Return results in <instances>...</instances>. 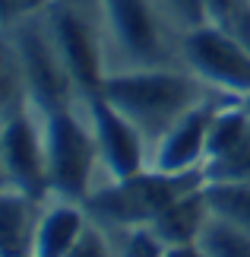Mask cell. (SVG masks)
Returning <instances> with one entry per match:
<instances>
[{
    "label": "cell",
    "mask_w": 250,
    "mask_h": 257,
    "mask_svg": "<svg viewBox=\"0 0 250 257\" xmlns=\"http://www.w3.org/2000/svg\"><path fill=\"white\" fill-rule=\"evenodd\" d=\"M203 184H206L203 172L165 175V172L146 169L139 175L124 178V181L98 184L83 203L98 225L121 232V229H133V225H152V219L165 206H171L177 197H184L187 191Z\"/></svg>",
    "instance_id": "3957f363"
},
{
    "label": "cell",
    "mask_w": 250,
    "mask_h": 257,
    "mask_svg": "<svg viewBox=\"0 0 250 257\" xmlns=\"http://www.w3.org/2000/svg\"><path fill=\"white\" fill-rule=\"evenodd\" d=\"M98 95L146 137L152 153V146L190 108L206 102L212 89L187 67H143V70L108 73L98 86Z\"/></svg>",
    "instance_id": "6da1fadb"
},
{
    "label": "cell",
    "mask_w": 250,
    "mask_h": 257,
    "mask_svg": "<svg viewBox=\"0 0 250 257\" xmlns=\"http://www.w3.org/2000/svg\"><path fill=\"white\" fill-rule=\"evenodd\" d=\"M45 150L51 197L83 203L98 184V146L86 111V98L70 108L45 111Z\"/></svg>",
    "instance_id": "277c9868"
},
{
    "label": "cell",
    "mask_w": 250,
    "mask_h": 257,
    "mask_svg": "<svg viewBox=\"0 0 250 257\" xmlns=\"http://www.w3.org/2000/svg\"><path fill=\"white\" fill-rule=\"evenodd\" d=\"M92 10L105 48V76L143 67H184L177 32L155 0H95Z\"/></svg>",
    "instance_id": "7a4b0ae2"
},
{
    "label": "cell",
    "mask_w": 250,
    "mask_h": 257,
    "mask_svg": "<svg viewBox=\"0 0 250 257\" xmlns=\"http://www.w3.org/2000/svg\"><path fill=\"white\" fill-rule=\"evenodd\" d=\"M181 64L212 92L228 98L250 95V51L234 32L218 23H203L177 35Z\"/></svg>",
    "instance_id": "8992f818"
},
{
    "label": "cell",
    "mask_w": 250,
    "mask_h": 257,
    "mask_svg": "<svg viewBox=\"0 0 250 257\" xmlns=\"http://www.w3.org/2000/svg\"><path fill=\"white\" fill-rule=\"evenodd\" d=\"M48 197H32L19 187L4 184L0 194V229H4V248L0 257H32L35 229L42 219V206Z\"/></svg>",
    "instance_id": "7c38bea8"
},
{
    "label": "cell",
    "mask_w": 250,
    "mask_h": 257,
    "mask_svg": "<svg viewBox=\"0 0 250 257\" xmlns=\"http://www.w3.org/2000/svg\"><path fill=\"white\" fill-rule=\"evenodd\" d=\"M45 19L51 26L57 51H61L76 89L83 95L98 92V86L105 80V48H102V35H98L95 10L83 4L54 0L45 10Z\"/></svg>",
    "instance_id": "ba28073f"
},
{
    "label": "cell",
    "mask_w": 250,
    "mask_h": 257,
    "mask_svg": "<svg viewBox=\"0 0 250 257\" xmlns=\"http://www.w3.org/2000/svg\"><path fill=\"white\" fill-rule=\"evenodd\" d=\"M162 16L168 19V26L174 29L177 35L187 32V29H196L209 23V13H206V0H155Z\"/></svg>",
    "instance_id": "ac0fdd59"
},
{
    "label": "cell",
    "mask_w": 250,
    "mask_h": 257,
    "mask_svg": "<svg viewBox=\"0 0 250 257\" xmlns=\"http://www.w3.org/2000/svg\"><path fill=\"white\" fill-rule=\"evenodd\" d=\"M209 216H212V210L206 203V191L203 187H193V191L177 197L171 206H165L155 216L152 232L165 244H193V241H199V232H203Z\"/></svg>",
    "instance_id": "4fadbf2b"
},
{
    "label": "cell",
    "mask_w": 250,
    "mask_h": 257,
    "mask_svg": "<svg viewBox=\"0 0 250 257\" xmlns=\"http://www.w3.org/2000/svg\"><path fill=\"white\" fill-rule=\"evenodd\" d=\"M203 191L212 216L250 229V181H206Z\"/></svg>",
    "instance_id": "5bb4252c"
},
{
    "label": "cell",
    "mask_w": 250,
    "mask_h": 257,
    "mask_svg": "<svg viewBox=\"0 0 250 257\" xmlns=\"http://www.w3.org/2000/svg\"><path fill=\"white\" fill-rule=\"evenodd\" d=\"M206 181H250V131L228 153L215 156L203 165Z\"/></svg>",
    "instance_id": "2e32d148"
},
{
    "label": "cell",
    "mask_w": 250,
    "mask_h": 257,
    "mask_svg": "<svg viewBox=\"0 0 250 257\" xmlns=\"http://www.w3.org/2000/svg\"><path fill=\"white\" fill-rule=\"evenodd\" d=\"M247 4H250V0H247Z\"/></svg>",
    "instance_id": "cb8c5ba5"
},
{
    "label": "cell",
    "mask_w": 250,
    "mask_h": 257,
    "mask_svg": "<svg viewBox=\"0 0 250 257\" xmlns=\"http://www.w3.org/2000/svg\"><path fill=\"white\" fill-rule=\"evenodd\" d=\"M244 105H247V111H250V95H247V98H244Z\"/></svg>",
    "instance_id": "603a6c76"
},
{
    "label": "cell",
    "mask_w": 250,
    "mask_h": 257,
    "mask_svg": "<svg viewBox=\"0 0 250 257\" xmlns=\"http://www.w3.org/2000/svg\"><path fill=\"white\" fill-rule=\"evenodd\" d=\"M196 244L209 257H250V229H241L222 216H209Z\"/></svg>",
    "instance_id": "9a60e30c"
},
{
    "label": "cell",
    "mask_w": 250,
    "mask_h": 257,
    "mask_svg": "<svg viewBox=\"0 0 250 257\" xmlns=\"http://www.w3.org/2000/svg\"><path fill=\"white\" fill-rule=\"evenodd\" d=\"M244 0H206V13H209V23H218V26H228V19L237 13Z\"/></svg>",
    "instance_id": "ffe728a7"
},
{
    "label": "cell",
    "mask_w": 250,
    "mask_h": 257,
    "mask_svg": "<svg viewBox=\"0 0 250 257\" xmlns=\"http://www.w3.org/2000/svg\"><path fill=\"white\" fill-rule=\"evenodd\" d=\"M51 4L54 0H0V7H4V29L23 23V19H29V16L45 13Z\"/></svg>",
    "instance_id": "d6986e66"
},
{
    "label": "cell",
    "mask_w": 250,
    "mask_h": 257,
    "mask_svg": "<svg viewBox=\"0 0 250 257\" xmlns=\"http://www.w3.org/2000/svg\"><path fill=\"white\" fill-rule=\"evenodd\" d=\"M111 235H114L117 257H165V248H168L152 232V225H133V229H121Z\"/></svg>",
    "instance_id": "e0dca14e"
},
{
    "label": "cell",
    "mask_w": 250,
    "mask_h": 257,
    "mask_svg": "<svg viewBox=\"0 0 250 257\" xmlns=\"http://www.w3.org/2000/svg\"><path fill=\"white\" fill-rule=\"evenodd\" d=\"M89 222H92V216H89L86 203L64 200V197H48L42 206L38 229H35L32 257H67Z\"/></svg>",
    "instance_id": "8fae6325"
},
{
    "label": "cell",
    "mask_w": 250,
    "mask_h": 257,
    "mask_svg": "<svg viewBox=\"0 0 250 257\" xmlns=\"http://www.w3.org/2000/svg\"><path fill=\"white\" fill-rule=\"evenodd\" d=\"M67 4H83V7H92L95 0H67Z\"/></svg>",
    "instance_id": "7402d4cb"
},
{
    "label": "cell",
    "mask_w": 250,
    "mask_h": 257,
    "mask_svg": "<svg viewBox=\"0 0 250 257\" xmlns=\"http://www.w3.org/2000/svg\"><path fill=\"white\" fill-rule=\"evenodd\" d=\"M225 95L212 92L206 102H199L196 108L177 121L162 140L152 146L149 153V169L165 172V175H187V172H203L206 162V137H209V124L218 102Z\"/></svg>",
    "instance_id": "30bf717a"
},
{
    "label": "cell",
    "mask_w": 250,
    "mask_h": 257,
    "mask_svg": "<svg viewBox=\"0 0 250 257\" xmlns=\"http://www.w3.org/2000/svg\"><path fill=\"white\" fill-rule=\"evenodd\" d=\"M165 257H209V254L193 241V244H168V248H165Z\"/></svg>",
    "instance_id": "44dd1931"
},
{
    "label": "cell",
    "mask_w": 250,
    "mask_h": 257,
    "mask_svg": "<svg viewBox=\"0 0 250 257\" xmlns=\"http://www.w3.org/2000/svg\"><path fill=\"white\" fill-rule=\"evenodd\" d=\"M0 165H4V184L19 187L32 197H51V191H48L45 111L32 98L4 111Z\"/></svg>",
    "instance_id": "52a82bcc"
},
{
    "label": "cell",
    "mask_w": 250,
    "mask_h": 257,
    "mask_svg": "<svg viewBox=\"0 0 250 257\" xmlns=\"http://www.w3.org/2000/svg\"><path fill=\"white\" fill-rule=\"evenodd\" d=\"M7 48L16 57L26 92L38 108H45V111L70 108L86 98L76 89L61 51H57V42L51 35V26H48L45 13L29 16L16 26H7Z\"/></svg>",
    "instance_id": "5b68a950"
},
{
    "label": "cell",
    "mask_w": 250,
    "mask_h": 257,
    "mask_svg": "<svg viewBox=\"0 0 250 257\" xmlns=\"http://www.w3.org/2000/svg\"><path fill=\"white\" fill-rule=\"evenodd\" d=\"M86 111H89V121H92V134H95V146H98V178H102V184L124 181V178L149 169L146 137L117 108H111L98 92H92V95H86Z\"/></svg>",
    "instance_id": "9c48e42d"
}]
</instances>
